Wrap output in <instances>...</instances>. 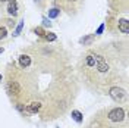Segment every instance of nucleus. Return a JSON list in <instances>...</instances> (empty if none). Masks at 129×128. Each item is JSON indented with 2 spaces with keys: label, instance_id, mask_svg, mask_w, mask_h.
<instances>
[{
  "label": "nucleus",
  "instance_id": "f257e3e1",
  "mask_svg": "<svg viewBox=\"0 0 129 128\" xmlns=\"http://www.w3.org/2000/svg\"><path fill=\"white\" fill-rule=\"evenodd\" d=\"M126 118V112L123 108H112L106 112V119L110 124H122Z\"/></svg>",
  "mask_w": 129,
  "mask_h": 128
},
{
  "label": "nucleus",
  "instance_id": "f03ea898",
  "mask_svg": "<svg viewBox=\"0 0 129 128\" xmlns=\"http://www.w3.org/2000/svg\"><path fill=\"white\" fill-rule=\"evenodd\" d=\"M109 96L112 97L114 102H123V100H126V91L123 90V88L117 87V86H113V87H109Z\"/></svg>",
  "mask_w": 129,
  "mask_h": 128
},
{
  "label": "nucleus",
  "instance_id": "7ed1b4c3",
  "mask_svg": "<svg viewBox=\"0 0 129 128\" xmlns=\"http://www.w3.org/2000/svg\"><path fill=\"white\" fill-rule=\"evenodd\" d=\"M6 88H8V93L10 94V96H13V97H19L21 93H22V88H21V86H19V82L15 81V80L9 81Z\"/></svg>",
  "mask_w": 129,
  "mask_h": 128
},
{
  "label": "nucleus",
  "instance_id": "20e7f679",
  "mask_svg": "<svg viewBox=\"0 0 129 128\" xmlns=\"http://www.w3.org/2000/svg\"><path fill=\"white\" fill-rule=\"evenodd\" d=\"M53 2H54L56 8H59L60 10H62V9L71 10L75 5H78V3H79L81 0H53Z\"/></svg>",
  "mask_w": 129,
  "mask_h": 128
},
{
  "label": "nucleus",
  "instance_id": "39448f33",
  "mask_svg": "<svg viewBox=\"0 0 129 128\" xmlns=\"http://www.w3.org/2000/svg\"><path fill=\"white\" fill-rule=\"evenodd\" d=\"M116 28H117V31L122 32V34H129V21L126 18H122V19H117V22H116Z\"/></svg>",
  "mask_w": 129,
  "mask_h": 128
},
{
  "label": "nucleus",
  "instance_id": "423d86ee",
  "mask_svg": "<svg viewBox=\"0 0 129 128\" xmlns=\"http://www.w3.org/2000/svg\"><path fill=\"white\" fill-rule=\"evenodd\" d=\"M8 15L13 16V18H16V16L19 15V6H18V2L16 0H10V2H8Z\"/></svg>",
  "mask_w": 129,
  "mask_h": 128
},
{
  "label": "nucleus",
  "instance_id": "0eeeda50",
  "mask_svg": "<svg viewBox=\"0 0 129 128\" xmlns=\"http://www.w3.org/2000/svg\"><path fill=\"white\" fill-rule=\"evenodd\" d=\"M41 108H43V104L40 102H31L29 104H26V113H37L41 111Z\"/></svg>",
  "mask_w": 129,
  "mask_h": 128
},
{
  "label": "nucleus",
  "instance_id": "6e6552de",
  "mask_svg": "<svg viewBox=\"0 0 129 128\" xmlns=\"http://www.w3.org/2000/svg\"><path fill=\"white\" fill-rule=\"evenodd\" d=\"M19 65H21V68H28L29 65H31V57L28 56V55H21L19 56Z\"/></svg>",
  "mask_w": 129,
  "mask_h": 128
},
{
  "label": "nucleus",
  "instance_id": "1a4fd4ad",
  "mask_svg": "<svg viewBox=\"0 0 129 128\" xmlns=\"http://www.w3.org/2000/svg\"><path fill=\"white\" fill-rule=\"evenodd\" d=\"M94 38H95V34H89V35H87V37H82V38L79 40V43L81 44H84V46H87V44L89 46Z\"/></svg>",
  "mask_w": 129,
  "mask_h": 128
},
{
  "label": "nucleus",
  "instance_id": "9d476101",
  "mask_svg": "<svg viewBox=\"0 0 129 128\" xmlns=\"http://www.w3.org/2000/svg\"><path fill=\"white\" fill-rule=\"evenodd\" d=\"M60 15V9L59 8H51L48 10V18H51V19H54L57 16Z\"/></svg>",
  "mask_w": 129,
  "mask_h": 128
},
{
  "label": "nucleus",
  "instance_id": "9b49d317",
  "mask_svg": "<svg viewBox=\"0 0 129 128\" xmlns=\"http://www.w3.org/2000/svg\"><path fill=\"white\" fill-rule=\"evenodd\" d=\"M71 115H72V118L76 121L78 124H81V122H82V113H81L79 111H72V113H71Z\"/></svg>",
  "mask_w": 129,
  "mask_h": 128
},
{
  "label": "nucleus",
  "instance_id": "f8f14e48",
  "mask_svg": "<svg viewBox=\"0 0 129 128\" xmlns=\"http://www.w3.org/2000/svg\"><path fill=\"white\" fill-rule=\"evenodd\" d=\"M44 38H46L47 41H54L57 37H56V34H54V32H48V31H46V35H44Z\"/></svg>",
  "mask_w": 129,
  "mask_h": 128
},
{
  "label": "nucleus",
  "instance_id": "ddd939ff",
  "mask_svg": "<svg viewBox=\"0 0 129 128\" xmlns=\"http://www.w3.org/2000/svg\"><path fill=\"white\" fill-rule=\"evenodd\" d=\"M8 38V30L5 27H0V41Z\"/></svg>",
  "mask_w": 129,
  "mask_h": 128
},
{
  "label": "nucleus",
  "instance_id": "4468645a",
  "mask_svg": "<svg viewBox=\"0 0 129 128\" xmlns=\"http://www.w3.org/2000/svg\"><path fill=\"white\" fill-rule=\"evenodd\" d=\"M34 32L37 34V35H40V37H43L44 38V35H46V31L41 28V27H37V28H34Z\"/></svg>",
  "mask_w": 129,
  "mask_h": 128
},
{
  "label": "nucleus",
  "instance_id": "2eb2a0df",
  "mask_svg": "<svg viewBox=\"0 0 129 128\" xmlns=\"http://www.w3.org/2000/svg\"><path fill=\"white\" fill-rule=\"evenodd\" d=\"M22 28H24V21H19V25L16 27L15 32H13V35H19L21 34V31H22Z\"/></svg>",
  "mask_w": 129,
  "mask_h": 128
},
{
  "label": "nucleus",
  "instance_id": "dca6fc26",
  "mask_svg": "<svg viewBox=\"0 0 129 128\" xmlns=\"http://www.w3.org/2000/svg\"><path fill=\"white\" fill-rule=\"evenodd\" d=\"M104 27H106L104 24H101V25H100V27H98V30H97V31H95V34H97V35H100L101 32L104 31Z\"/></svg>",
  "mask_w": 129,
  "mask_h": 128
},
{
  "label": "nucleus",
  "instance_id": "f3484780",
  "mask_svg": "<svg viewBox=\"0 0 129 128\" xmlns=\"http://www.w3.org/2000/svg\"><path fill=\"white\" fill-rule=\"evenodd\" d=\"M43 25H44V27H51V22L48 21L47 18H43Z\"/></svg>",
  "mask_w": 129,
  "mask_h": 128
},
{
  "label": "nucleus",
  "instance_id": "a211bd4d",
  "mask_svg": "<svg viewBox=\"0 0 129 128\" xmlns=\"http://www.w3.org/2000/svg\"><path fill=\"white\" fill-rule=\"evenodd\" d=\"M109 2H110V3H112L113 0H109ZM117 2H119V10H120V2H123V5H125V6H126V8H128V0H117Z\"/></svg>",
  "mask_w": 129,
  "mask_h": 128
},
{
  "label": "nucleus",
  "instance_id": "6ab92c4d",
  "mask_svg": "<svg viewBox=\"0 0 129 128\" xmlns=\"http://www.w3.org/2000/svg\"><path fill=\"white\" fill-rule=\"evenodd\" d=\"M89 128H94V127H89ZM95 128H107V127H106L104 124H98V125H97Z\"/></svg>",
  "mask_w": 129,
  "mask_h": 128
},
{
  "label": "nucleus",
  "instance_id": "aec40b11",
  "mask_svg": "<svg viewBox=\"0 0 129 128\" xmlns=\"http://www.w3.org/2000/svg\"><path fill=\"white\" fill-rule=\"evenodd\" d=\"M8 2H10V0H0V5L2 3H8Z\"/></svg>",
  "mask_w": 129,
  "mask_h": 128
},
{
  "label": "nucleus",
  "instance_id": "412c9836",
  "mask_svg": "<svg viewBox=\"0 0 129 128\" xmlns=\"http://www.w3.org/2000/svg\"><path fill=\"white\" fill-rule=\"evenodd\" d=\"M107 128H119V127H116V125H110V127H107Z\"/></svg>",
  "mask_w": 129,
  "mask_h": 128
},
{
  "label": "nucleus",
  "instance_id": "4be33fe9",
  "mask_svg": "<svg viewBox=\"0 0 129 128\" xmlns=\"http://www.w3.org/2000/svg\"><path fill=\"white\" fill-rule=\"evenodd\" d=\"M0 53H3V47H0Z\"/></svg>",
  "mask_w": 129,
  "mask_h": 128
},
{
  "label": "nucleus",
  "instance_id": "5701e85b",
  "mask_svg": "<svg viewBox=\"0 0 129 128\" xmlns=\"http://www.w3.org/2000/svg\"><path fill=\"white\" fill-rule=\"evenodd\" d=\"M2 80H3V78H2V75H0V81H2Z\"/></svg>",
  "mask_w": 129,
  "mask_h": 128
},
{
  "label": "nucleus",
  "instance_id": "b1692460",
  "mask_svg": "<svg viewBox=\"0 0 129 128\" xmlns=\"http://www.w3.org/2000/svg\"><path fill=\"white\" fill-rule=\"evenodd\" d=\"M35 2H41V0H35Z\"/></svg>",
  "mask_w": 129,
  "mask_h": 128
}]
</instances>
